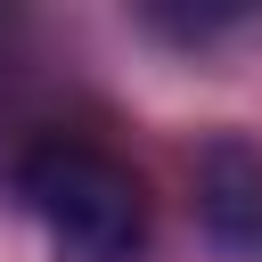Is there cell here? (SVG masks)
I'll return each instance as SVG.
<instances>
[{"mask_svg": "<svg viewBox=\"0 0 262 262\" xmlns=\"http://www.w3.org/2000/svg\"><path fill=\"white\" fill-rule=\"evenodd\" d=\"M196 205H205V221H213L229 246L262 237V156H254L246 139H213V147L196 156Z\"/></svg>", "mask_w": 262, "mask_h": 262, "instance_id": "cell-2", "label": "cell"}, {"mask_svg": "<svg viewBox=\"0 0 262 262\" xmlns=\"http://www.w3.org/2000/svg\"><path fill=\"white\" fill-rule=\"evenodd\" d=\"M16 196L49 229V254L57 262H131L139 237H147L139 180L106 147H90V139H41V147H25Z\"/></svg>", "mask_w": 262, "mask_h": 262, "instance_id": "cell-1", "label": "cell"}]
</instances>
